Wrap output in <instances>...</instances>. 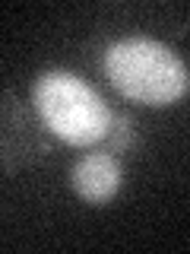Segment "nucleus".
<instances>
[{"label":"nucleus","instance_id":"obj_4","mask_svg":"<svg viewBox=\"0 0 190 254\" xmlns=\"http://www.w3.org/2000/svg\"><path fill=\"white\" fill-rule=\"evenodd\" d=\"M111 153H124L127 146L133 143V124H130V118L127 115H117L114 118V124H111Z\"/></svg>","mask_w":190,"mask_h":254},{"label":"nucleus","instance_id":"obj_3","mask_svg":"<svg viewBox=\"0 0 190 254\" xmlns=\"http://www.w3.org/2000/svg\"><path fill=\"white\" fill-rule=\"evenodd\" d=\"M121 181H124V169L117 162V156H111V153H86L70 169L73 190L92 206L108 203L121 190Z\"/></svg>","mask_w":190,"mask_h":254},{"label":"nucleus","instance_id":"obj_1","mask_svg":"<svg viewBox=\"0 0 190 254\" xmlns=\"http://www.w3.org/2000/svg\"><path fill=\"white\" fill-rule=\"evenodd\" d=\"M105 73L130 102L162 108L181 102L190 89L187 64L155 38H121L105 54Z\"/></svg>","mask_w":190,"mask_h":254},{"label":"nucleus","instance_id":"obj_2","mask_svg":"<svg viewBox=\"0 0 190 254\" xmlns=\"http://www.w3.org/2000/svg\"><path fill=\"white\" fill-rule=\"evenodd\" d=\"M38 118L45 127L70 146H92L111 133L114 115L108 102L83 76L70 70H48L32 86Z\"/></svg>","mask_w":190,"mask_h":254}]
</instances>
